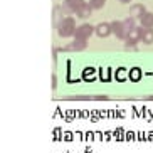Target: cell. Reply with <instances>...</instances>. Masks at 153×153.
<instances>
[{
	"mask_svg": "<svg viewBox=\"0 0 153 153\" xmlns=\"http://www.w3.org/2000/svg\"><path fill=\"white\" fill-rule=\"evenodd\" d=\"M94 34H96L98 37H101V39L108 37L109 34H111V24H106V22L98 24V25L94 27Z\"/></svg>",
	"mask_w": 153,
	"mask_h": 153,
	"instance_id": "6",
	"label": "cell"
},
{
	"mask_svg": "<svg viewBox=\"0 0 153 153\" xmlns=\"http://www.w3.org/2000/svg\"><path fill=\"white\" fill-rule=\"evenodd\" d=\"M141 32H143V27H135L131 29L130 32H128V36H126L125 41L130 42V44H138L140 41H141Z\"/></svg>",
	"mask_w": 153,
	"mask_h": 153,
	"instance_id": "5",
	"label": "cell"
},
{
	"mask_svg": "<svg viewBox=\"0 0 153 153\" xmlns=\"http://www.w3.org/2000/svg\"><path fill=\"white\" fill-rule=\"evenodd\" d=\"M84 4H86L84 0H64L62 2V10H64V14L66 15L77 14L79 9H81Z\"/></svg>",
	"mask_w": 153,
	"mask_h": 153,
	"instance_id": "3",
	"label": "cell"
},
{
	"mask_svg": "<svg viewBox=\"0 0 153 153\" xmlns=\"http://www.w3.org/2000/svg\"><path fill=\"white\" fill-rule=\"evenodd\" d=\"M146 12V9H145L143 4H133L130 7V17L133 19H141V15Z\"/></svg>",
	"mask_w": 153,
	"mask_h": 153,
	"instance_id": "8",
	"label": "cell"
},
{
	"mask_svg": "<svg viewBox=\"0 0 153 153\" xmlns=\"http://www.w3.org/2000/svg\"><path fill=\"white\" fill-rule=\"evenodd\" d=\"M91 14H93V9L89 7V4H84L81 9H79V12H77L76 15L81 19V20H88V19L91 17Z\"/></svg>",
	"mask_w": 153,
	"mask_h": 153,
	"instance_id": "11",
	"label": "cell"
},
{
	"mask_svg": "<svg viewBox=\"0 0 153 153\" xmlns=\"http://www.w3.org/2000/svg\"><path fill=\"white\" fill-rule=\"evenodd\" d=\"M86 47H88V41H81V39H76L74 37V41L69 42L64 51H84Z\"/></svg>",
	"mask_w": 153,
	"mask_h": 153,
	"instance_id": "7",
	"label": "cell"
},
{
	"mask_svg": "<svg viewBox=\"0 0 153 153\" xmlns=\"http://www.w3.org/2000/svg\"><path fill=\"white\" fill-rule=\"evenodd\" d=\"M111 34H114V36L118 37V39H126V36H128V30H126L125 27V22L123 20H114V22H111Z\"/></svg>",
	"mask_w": 153,
	"mask_h": 153,
	"instance_id": "4",
	"label": "cell"
},
{
	"mask_svg": "<svg viewBox=\"0 0 153 153\" xmlns=\"http://www.w3.org/2000/svg\"><path fill=\"white\" fill-rule=\"evenodd\" d=\"M126 51H136V44H130V42H126Z\"/></svg>",
	"mask_w": 153,
	"mask_h": 153,
	"instance_id": "14",
	"label": "cell"
},
{
	"mask_svg": "<svg viewBox=\"0 0 153 153\" xmlns=\"http://www.w3.org/2000/svg\"><path fill=\"white\" fill-rule=\"evenodd\" d=\"M64 17H66V14H64V10H62V5H54V10H52V22H54L56 27H57V24L61 22Z\"/></svg>",
	"mask_w": 153,
	"mask_h": 153,
	"instance_id": "9",
	"label": "cell"
},
{
	"mask_svg": "<svg viewBox=\"0 0 153 153\" xmlns=\"http://www.w3.org/2000/svg\"><path fill=\"white\" fill-rule=\"evenodd\" d=\"M141 42L143 44H153V29H143V32H141Z\"/></svg>",
	"mask_w": 153,
	"mask_h": 153,
	"instance_id": "12",
	"label": "cell"
},
{
	"mask_svg": "<svg viewBox=\"0 0 153 153\" xmlns=\"http://www.w3.org/2000/svg\"><path fill=\"white\" fill-rule=\"evenodd\" d=\"M76 20L71 17V15H66V17L57 24V36L59 37H72L74 32H76Z\"/></svg>",
	"mask_w": 153,
	"mask_h": 153,
	"instance_id": "1",
	"label": "cell"
},
{
	"mask_svg": "<svg viewBox=\"0 0 153 153\" xmlns=\"http://www.w3.org/2000/svg\"><path fill=\"white\" fill-rule=\"evenodd\" d=\"M88 4H89V7L93 10H99V9H103V7H104L106 0H89Z\"/></svg>",
	"mask_w": 153,
	"mask_h": 153,
	"instance_id": "13",
	"label": "cell"
},
{
	"mask_svg": "<svg viewBox=\"0 0 153 153\" xmlns=\"http://www.w3.org/2000/svg\"><path fill=\"white\" fill-rule=\"evenodd\" d=\"M118 2H121V4H130L131 0H118Z\"/></svg>",
	"mask_w": 153,
	"mask_h": 153,
	"instance_id": "15",
	"label": "cell"
},
{
	"mask_svg": "<svg viewBox=\"0 0 153 153\" xmlns=\"http://www.w3.org/2000/svg\"><path fill=\"white\" fill-rule=\"evenodd\" d=\"M140 24L143 29H153V12H145L140 19Z\"/></svg>",
	"mask_w": 153,
	"mask_h": 153,
	"instance_id": "10",
	"label": "cell"
},
{
	"mask_svg": "<svg viewBox=\"0 0 153 153\" xmlns=\"http://www.w3.org/2000/svg\"><path fill=\"white\" fill-rule=\"evenodd\" d=\"M93 34H94V27H93L91 24L84 22V24H81V25H77L76 27L74 37H76V39H81V41H88Z\"/></svg>",
	"mask_w": 153,
	"mask_h": 153,
	"instance_id": "2",
	"label": "cell"
}]
</instances>
